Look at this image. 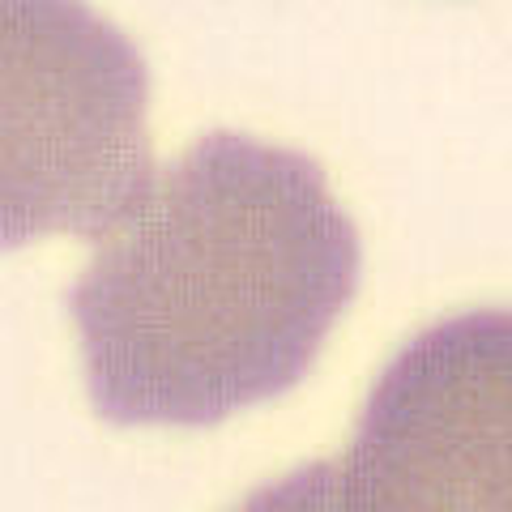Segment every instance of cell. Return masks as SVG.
<instances>
[{
	"mask_svg": "<svg viewBox=\"0 0 512 512\" xmlns=\"http://www.w3.org/2000/svg\"><path fill=\"white\" fill-rule=\"evenodd\" d=\"M235 512H346V487L338 461H316L278 483L248 495Z\"/></svg>",
	"mask_w": 512,
	"mask_h": 512,
	"instance_id": "3957f363",
	"label": "cell"
},
{
	"mask_svg": "<svg viewBox=\"0 0 512 512\" xmlns=\"http://www.w3.org/2000/svg\"><path fill=\"white\" fill-rule=\"evenodd\" d=\"M338 466L346 512H512V312L423 329Z\"/></svg>",
	"mask_w": 512,
	"mask_h": 512,
	"instance_id": "7a4b0ae2",
	"label": "cell"
},
{
	"mask_svg": "<svg viewBox=\"0 0 512 512\" xmlns=\"http://www.w3.org/2000/svg\"><path fill=\"white\" fill-rule=\"evenodd\" d=\"M73 291L116 423H218L308 372L359 244L303 154L214 133L137 192Z\"/></svg>",
	"mask_w": 512,
	"mask_h": 512,
	"instance_id": "6da1fadb",
	"label": "cell"
}]
</instances>
